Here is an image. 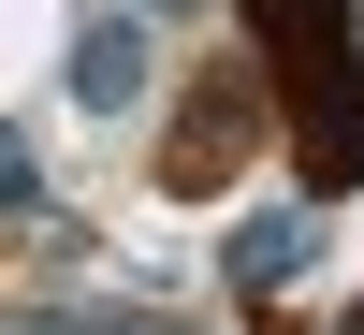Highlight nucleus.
Returning a JSON list of instances; mask_svg holds the SVG:
<instances>
[{"label":"nucleus","mask_w":364,"mask_h":335,"mask_svg":"<svg viewBox=\"0 0 364 335\" xmlns=\"http://www.w3.org/2000/svg\"><path fill=\"white\" fill-rule=\"evenodd\" d=\"M0 335H175V321H0Z\"/></svg>","instance_id":"nucleus-4"},{"label":"nucleus","mask_w":364,"mask_h":335,"mask_svg":"<svg viewBox=\"0 0 364 335\" xmlns=\"http://www.w3.org/2000/svg\"><path fill=\"white\" fill-rule=\"evenodd\" d=\"M336 335H364V321H336Z\"/></svg>","instance_id":"nucleus-6"},{"label":"nucleus","mask_w":364,"mask_h":335,"mask_svg":"<svg viewBox=\"0 0 364 335\" xmlns=\"http://www.w3.org/2000/svg\"><path fill=\"white\" fill-rule=\"evenodd\" d=\"M306 248H321V219H306V204H277V219H248V233H233V292H277V277H291Z\"/></svg>","instance_id":"nucleus-2"},{"label":"nucleus","mask_w":364,"mask_h":335,"mask_svg":"<svg viewBox=\"0 0 364 335\" xmlns=\"http://www.w3.org/2000/svg\"><path fill=\"white\" fill-rule=\"evenodd\" d=\"M44 204V161H29V132H0V219H29Z\"/></svg>","instance_id":"nucleus-3"},{"label":"nucleus","mask_w":364,"mask_h":335,"mask_svg":"<svg viewBox=\"0 0 364 335\" xmlns=\"http://www.w3.org/2000/svg\"><path fill=\"white\" fill-rule=\"evenodd\" d=\"M73 102H87V117H132V102H146V29H132V15H87V29H73Z\"/></svg>","instance_id":"nucleus-1"},{"label":"nucleus","mask_w":364,"mask_h":335,"mask_svg":"<svg viewBox=\"0 0 364 335\" xmlns=\"http://www.w3.org/2000/svg\"><path fill=\"white\" fill-rule=\"evenodd\" d=\"M146 15H190V0H146Z\"/></svg>","instance_id":"nucleus-5"}]
</instances>
